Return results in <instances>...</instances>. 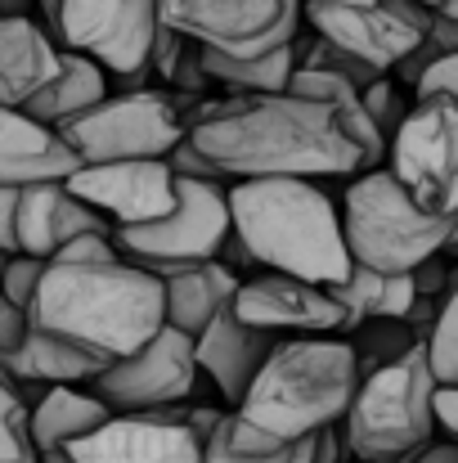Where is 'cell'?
I'll list each match as a JSON object with an SVG mask.
<instances>
[{"mask_svg":"<svg viewBox=\"0 0 458 463\" xmlns=\"http://www.w3.org/2000/svg\"><path fill=\"white\" fill-rule=\"evenodd\" d=\"M427 355H432L436 383H441V387H454L458 383V275L450 279V288H445L436 328H432V337H427Z\"/></svg>","mask_w":458,"mask_h":463,"instance_id":"28","label":"cell"},{"mask_svg":"<svg viewBox=\"0 0 458 463\" xmlns=\"http://www.w3.org/2000/svg\"><path fill=\"white\" fill-rule=\"evenodd\" d=\"M229 234H234V212H229L225 180H198V175H180V198L162 221L113 230L122 257L149 266L153 275L216 261Z\"/></svg>","mask_w":458,"mask_h":463,"instance_id":"8","label":"cell"},{"mask_svg":"<svg viewBox=\"0 0 458 463\" xmlns=\"http://www.w3.org/2000/svg\"><path fill=\"white\" fill-rule=\"evenodd\" d=\"M108 369L104 355L59 337V333H45V328H27V342L23 351L9 360V373L14 383H45V387H77V383H95L99 373Z\"/></svg>","mask_w":458,"mask_h":463,"instance_id":"22","label":"cell"},{"mask_svg":"<svg viewBox=\"0 0 458 463\" xmlns=\"http://www.w3.org/2000/svg\"><path fill=\"white\" fill-rule=\"evenodd\" d=\"M113 410L95 396V392H77V387H50L36 405H32V441L36 455L45 450H63L68 441L95 432L99 423H108Z\"/></svg>","mask_w":458,"mask_h":463,"instance_id":"24","label":"cell"},{"mask_svg":"<svg viewBox=\"0 0 458 463\" xmlns=\"http://www.w3.org/2000/svg\"><path fill=\"white\" fill-rule=\"evenodd\" d=\"M436 392L441 383H436L427 342H414L396 360L369 369L341 419L346 455L364 463H396L432 446V432L441 428Z\"/></svg>","mask_w":458,"mask_h":463,"instance_id":"5","label":"cell"},{"mask_svg":"<svg viewBox=\"0 0 458 463\" xmlns=\"http://www.w3.org/2000/svg\"><path fill=\"white\" fill-rule=\"evenodd\" d=\"M305 0H162V23L225 54H270L297 41Z\"/></svg>","mask_w":458,"mask_h":463,"instance_id":"10","label":"cell"},{"mask_svg":"<svg viewBox=\"0 0 458 463\" xmlns=\"http://www.w3.org/2000/svg\"><path fill=\"white\" fill-rule=\"evenodd\" d=\"M72 463H207V437L189 410H136L113 414L95 432L63 446Z\"/></svg>","mask_w":458,"mask_h":463,"instance_id":"13","label":"cell"},{"mask_svg":"<svg viewBox=\"0 0 458 463\" xmlns=\"http://www.w3.org/2000/svg\"><path fill=\"white\" fill-rule=\"evenodd\" d=\"M293 450H297V446H293ZM293 450H279V455H248V450H238V446L229 441L225 419H220V428H216L211 441H207V463H293Z\"/></svg>","mask_w":458,"mask_h":463,"instance_id":"32","label":"cell"},{"mask_svg":"<svg viewBox=\"0 0 458 463\" xmlns=\"http://www.w3.org/2000/svg\"><path fill=\"white\" fill-rule=\"evenodd\" d=\"M162 288H166V324H175V328L198 337L220 310L234 307L243 279L225 261H198V266L166 270Z\"/></svg>","mask_w":458,"mask_h":463,"instance_id":"21","label":"cell"},{"mask_svg":"<svg viewBox=\"0 0 458 463\" xmlns=\"http://www.w3.org/2000/svg\"><path fill=\"white\" fill-rule=\"evenodd\" d=\"M207 99L189 90H122L63 122L59 136L81 162H122V157H166L202 118Z\"/></svg>","mask_w":458,"mask_h":463,"instance_id":"7","label":"cell"},{"mask_svg":"<svg viewBox=\"0 0 458 463\" xmlns=\"http://www.w3.org/2000/svg\"><path fill=\"white\" fill-rule=\"evenodd\" d=\"M234 310L248 324H261L275 333H337V328H346V310L332 298V288L284 275V270L243 279Z\"/></svg>","mask_w":458,"mask_h":463,"instance_id":"16","label":"cell"},{"mask_svg":"<svg viewBox=\"0 0 458 463\" xmlns=\"http://www.w3.org/2000/svg\"><path fill=\"white\" fill-rule=\"evenodd\" d=\"M0 252H18V189L0 184Z\"/></svg>","mask_w":458,"mask_h":463,"instance_id":"35","label":"cell"},{"mask_svg":"<svg viewBox=\"0 0 458 463\" xmlns=\"http://www.w3.org/2000/svg\"><path fill=\"white\" fill-rule=\"evenodd\" d=\"M198 337L166 324L153 342H145L136 355L113 360L90 392L113 410V414H136V410H166L193 396L198 383Z\"/></svg>","mask_w":458,"mask_h":463,"instance_id":"11","label":"cell"},{"mask_svg":"<svg viewBox=\"0 0 458 463\" xmlns=\"http://www.w3.org/2000/svg\"><path fill=\"white\" fill-rule=\"evenodd\" d=\"M41 463H72V459H68V450H45Z\"/></svg>","mask_w":458,"mask_h":463,"instance_id":"42","label":"cell"},{"mask_svg":"<svg viewBox=\"0 0 458 463\" xmlns=\"http://www.w3.org/2000/svg\"><path fill=\"white\" fill-rule=\"evenodd\" d=\"M279 342H284V333L261 328V324H248L238 310L229 307L198 333V364H202V373H211V383L220 387V396L238 405Z\"/></svg>","mask_w":458,"mask_h":463,"instance_id":"18","label":"cell"},{"mask_svg":"<svg viewBox=\"0 0 458 463\" xmlns=\"http://www.w3.org/2000/svg\"><path fill=\"white\" fill-rule=\"evenodd\" d=\"M364 109H369V118H373V127L382 131V140L391 145L396 140V131H400V122L409 118V109H405V99L396 95V86L382 77L378 86H369L364 90Z\"/></svg>","mask_w":458,"mask_h":463,"instance_id":"30","label":"cell"},{"mask_svg":"<svg viewBox=\"0 0 458 463\" xmlns=\"http://www.w3.org/2000/svg\"><path fill=\"white\" fill-rule=\"evenodd\" d=\"M436 419H441V428L458 441V383L436 392Z\"/></svg>","mask_w":458,"mask_h":463,"instance_id":"37","label":"cell"},{"mask_svg":"<svg viewBox=\"0 0 458 463\" xmlns=\"http://www.w3.org/2000/svg\"><path fill=\"white\" fill-rule=\"evenodd\" d=\"M27 319L113 364L122 355H136L166 328V288L162 275L122 252L54 257L41 275Z\"/></svg>","mask_w":458,"mask_h":463,"instance_id":"3","label":"cell"},{"mask_svg":"<svg viewBox=\"0 0 458 463\" xmlns=\"http://www.w3.org/2000/svg\"><path fill=\"white\" fill-rule=\"evenodd\" d=\"M414 95H418V99H423V95H450V99H458V50L441 54L436 63H427V72L418 77Z\"/></svg>","mask_w":458,"mask_h":463,"instance_id":"33","label":"cell"},{"mask_svg":"<svg viewBox=\"0 0 458 463\" xmlns=\"http://www.w3.org/2000/svg\"><path fill=\"white\" fill-rule=\"evenodd\" d=\"M414 284H418V298H441V293L450 288V275H445V261H441V252L414 270Z\"/></svg>","mask_w":458,"mask_h":463,"instance_id":"36","label":"cell"},{"mask_svg":"<svg viewBox=\"0 0 458 463\" xmlns=\"http://www.w3.org/2000/svg\"><path fill=\"white\" fill-rule=\"evenodd\" d=\"M332 298L346 310V328H355L364 319H405L418 302V284H414V270L387 275V270L355 266L341 284H332Z\"/></svg>","mask_w":458,"mask_h":463,"instance_id":"25","label":"cell"},{"mask_svg":"<svg viewBox=\"0 0 458 463\" xmlns=\"http://www.w3.org/2000/svg\"><path fill=\"white\" fill-rule=\"evenodd\" d=\"M360 378L364 369L351 342L323 333L284 337L252 378L248 396L234 405V414H225V432L248 455L293 450L346 419Z\"/></svg>","mask_w":458,"mask_h":463,"instance_id":"2","label":"cell"},{"mask_svg":"<svg viewBox=\"0 0 458 463\" xmlns=\"http://www.w3.org/2000/svg\"><path fill=\"white\" fill-rule=\"evenodd\" d=\"M36 0H0V14H32Z\"/></svg>","mask_w":458,"mask_h":463,"instance_id":"40","label":"cell"},{"mask_svg":"<svg viewBox=\"0 0 458 463\" xmlns=\"http://www.w3.org/2000/svg\"><path fill=\"white\" fill-rule=\"evenodd\" d=\"M391 171L423 212L458 216V99H414L391 140Z\"/></svg>","mask_w":458,"mask_h":463,"instance_id":"9","label":"cell"},{"mask_svg":"<svg viewBox=\"0 0 458 463\" xmlns=\"http://www.w3.org/2000/svg\"><path fill=\"white\" fill-rule=\"evenodd\" d=\"M99 99H108V68H104L99 59H90V54L63 45V68H59V77L27 104V113H32L36 122H45V127L59 131L63 122L81 118V113L95 109Z\"/></svg>","mask_w":458,"mask_h":463,"instance_id":"23","label":"cell"},{"mask_svg":"<svg viewBox=\"0 0 458 463\" xmlns=\"http://www.w3.org/2000/svg\"><path fill=\"white\" fill-rule=\"evenodd\" d=\"M45 266H50L45 257H32V252H9V257L0 261V288L9 293V302H18L23 310L32 307V298H36V288H41Z\"/></svg>","mask_w":458,"mask_h":463,"instance_id":"29","label":"cell"},{"mask_svg":"<svg viewBox=\"0 0 458 463\" xmlns=\"http://www.w3.org/2000/svg\"><path fill=\"white\" fill-rule=\"evenodd\" d=\"M337 5H378V0H337Z\"/></svg>","mask_w":458,"mask_h":463,"instance_id":"43","label":"cell"},{"mask_svg":"<svg viewBox=\"0 0 458 463\" xmlns=\"http://www.w3.org/2000/svg\"><path fill=\"white\" fill-rule=\"evenodd\" d=\"M229 212H234V234L270 270L297 275L323 288L341 284L355 270L341 212L305 175L234 180Z\"/></svg>","mask_w":458,"mask_h":463,"instance_id":"4","label":"cell"},{"mask_svg":"<svg viewBox=\"0 0 458 463\" xmlns=\"http://www.w3.org/2000/svg\"><path fill=\"white\" fill-rule=\"evenodd\" d=\"M157 27L162 0H63L59 45L99 59L108 77L153 72Z\"/></svg>","mask_w":458,"mask_h":463,"instance_id":"12","label":"cell"},{"mask_svg":"<svg viewBox=\"0 0 458 463\" xmlns=\"http://www.w3.org/2000/svg\"><path fill=\"white\" fill-rule=\"evenodd\" d=\"M27 328H32L27 310L18 307V302H9V293L0 288V364H5V369H9V360L23 351V342H27Z\"/></svg>","mask_w":458,"mask_h":463,"instance_id":"31","label":"cell"},{"mask_svg":"<svg viewBox=\"0 0 458 463\" xmlns=\"http://www.w3.org/2000/svg\"><path fill=\"white\" fill-rule=\"evenodd\" d=\"M305 23L332 41L337 50L373 63L378 72L400 68L423 41L427 32L418 23H409L391 0L378 5H337V0H305Z\"/></svg>","mask_w":458,"mask_h":463,"instance_id":"15","label":"cell"},{"mask_svg":"<svg viewBox=\"0 0 458 463\" xmlns=\"http://www.w3.org/2000/svg\"><path fill=\"white\" fill-rule=\"evenodd\" d=\"M202 50V68L211 81L229 86L234 95H266V90H288L293 72L302 68V50L297 41L270 50V54H225V50Z\"/></svg>","mask_w":458,"mask_h":463,"instance_id":"26","label":"cell"},{"mask_svg":"<svg viewBox=\"0 0 458 463\" xmlns=\"http://www.w3.org/2000/svg\"><path fill=\"white\" fill-rule=\"evenodd\" d=\"M432 14H441V18H458V0H423Z\"/></svg>","mask_w":458,"mask_h":463,"instance_id":"39","label":"cell"},{"mask_svg":"<svg viewBox=\"0 0 458 463\" xmlns=\"http://www.w3.org/2000/svg\"><path fill=\"white\" fill-rule=\"evenodd\" d=\"M351 463H364V459H351Z\"/></svg>","mask_w":458,"mask_h":463,"instance_id":"44","label":"cell"},{"mask_svg":"<svg viewBox=\"0 0 458 463\" xmlns=\"http://www.w3.org/2000/svg\"><path fill=\"white\" fill-rule=\"evenodd\" d=\"M445 257L458 261V216H454V230H450V239H445Z\"/></svg>","mask_w":458,"mask_h":463,"instance_id":"41","label":"cell"},{"mask_svg":"<svg viewBox=\"0 0 458 463\" xmlns=\"http://www.w3.org/2000/svg\"><path fill=\"white\" fill-rule=\"evenodd\" d=\"M77 166L81 157L54 127L36 122L27 109L0 104V184L23 189L36 180H68Z\"/></svg>","mask_w":458,"mask_h":463,"instance_id":"20","label":"cell"},{"mask_svg":"<svg viewBox=\"0 0 458 463\" xmlns=\"http://www.w3.org/2000/svg\"><path fill=\"white\" fill-rule=\"evenodd\" d=\"M113 230L117 225L99 207L77 198L68 189V180H36V184L18 189V252L54 261L72 239H81V234H113Z\"/></svg>","mask_w":458,"mask_h":463,"instance_id":"17","label":"cell"},{"mask_svg":"<svg viewBox=\"0 0 458 463\" xmlns=\"http://www.w3.org/2000/svg\"><path fill=\"white\" fill-rule=\"evenodd\" d=\"M63 68V45L32 14H0V104L27 109Z\"/></svg>","mask_w":458,"mask_h":463,"instance_id":"19","label":"cell"},{"mask_svg":"<svg viewBox=\"0 0 458 463\" xmlns=\"http://www.w3.org/2000/svg\"><path fill=\"white\" fill-rule=\"evenodd\" d=\"M0 463H41L32 441V410L18 396V383L5 364H0Z\"/></svg>","mask_w":458,"mask_h":463,"instance_id":"27","label":"cell"},{"mask_svg":"<svg viewBox=\"0 0 458 463\" xmlns=\"http://www.w3.org/2000/svg\"><path fill=\"white\" fill-rule=\"evenodd\" d=\"M68 189L99 207L117 230L153 225L180 198V175L166 157H122V162H81L68 175Z\"/></svg>","mask_w":458,"mask_h":463,"instance_id":"14","label":"cell"},{"mask_svg":"<svg viewBox=\"0 0 458 463\" xmlns=\"http://www.w3.org/2000/svg\"><path fill=\"white\" fill-rule=\"evenodd\" d=\"M341 225H346V248L355 266L387 270V275H409L436 252H445V239L454 230V216H432L423 212L409 189L396 180V171H360L341 198Z\"/></svg>","mask_w":458,"mask_h":463,"instance_id":"6","label":"cell"},{"mask_svg":"<svg viewBox=\"0 0 458 463\" xmlns=\"http://www.w3.org/2000/svg\"><path fill=\"white\" fill-rule=\"evenodd\" d=\"M166 162L175 166V175H198V180H229V175H225L216 162H207V157H202V149L193 145V136H184V140H180V145L166 154Z\"/></svg>","mask_w":458,"mask_h":463,"instance_id":"34","label":"cell"},{"mask_svg":"<svg viewBox=\"0 0 458 463\" xmlns=\"http://www.w3.org/2000/svg\"><path fill=\"white\" fill-rule=\"evenodd\" d=\"M189 136L202 157L216 162L229 180H319L364 171V140L355 131V118L302 90L207 99Z\"/></svg>","mask_w":458,"mask_h":463,"instance_id":"1","label":"cell"},{"mask_svg":"<svg viewBox=\"0 0 458 463\" xmlns=\"http://www.w3.org/2000/svg\"><path fill=\"white\" fill-rule=\"evenodd\" d=\"M414 463H458V441H441V446H423Z\"/></svg>","mask_w":458,"mask_h":463,"instance_id":"38","label":"cell"}]
</instances>
